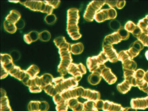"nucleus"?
Segmentation results:
<instances>
[{"label":"nucleus","mask_w":148,"mask_h":111,"mask_svg":"<svg viewBox=\"0 0 148 111\" xmlns=\"http://www.w3.org/2000/svg\"><path fill=\"white\" fill-rule=\"evenodd\" d=\"M11 54L14 60H16L19 58L20 54L19 52L17 51H13L11 52Z\"/></svg>","instance_id":"11"},{"label":"nucleus","mask_w":148,"mask_h":111,"mask_svg":"<svg viewBox=\"0 0 148 111\" xmlns=\"http://www.w3.org/2000/svg\"><path fill=\"white\" fill-rule=\"evenodd\" d=\"M124 71H135L136 68V64L132 59H127L122 61Z\"/></svg>","instance_id":"4"},{"label":"nucleus","mask_w":148,"mask_h":111,"mask_svg":"<svg viewBox=\"0 0 148 111\" xmlns=\"http://www.w3.org/2000/svg\"><path fill=\"white\" fill-rule=\"evenodd\" d=\"M45 19L47 23L51 24H53L56 21V18L54 15L51 14L47 16Z\"/></svg>","instance_id":"9"},{"label":"nucleus","mask_w":148,"mask_h":111,"mask_svg":"<svg viewBox=\"0 0 148 111\" xmlns=\"http://www.w3.org/2000/svg\"><path fill=\"white\" fill-rule=\"evenodd\" d=\"M126 111H137L136 109L132 108H126Z\"/></svg>","instance_id":"13"},{"label":"nucleus","mask_w":148,"mask_h":111,"mask_svg":"<svg viewBox=\"0 0 148 111\" xmlns=\"http://www.w3.org/2000/svg\"><path fill=\"white\" fill-rule=\"evenodd\" d=\"M130 104L132 108L145 109L148 108V96L144 98L132 99L131 101Z\"/></svg>","instance_id":"3"},{"label":"nucleus","mask_w":148,"mask_h":111,"mask_svg":"<svg viewBox=\"0 0 148 111\" xmlns=\"http://www.w3.org/2000/svg\"><path fill=\"white\" fill-rule=\"evenodd\" d=\"M111 28L114 30H119L121 28L120 23L116 20L112 21L110 22Z\"/></svg>","instance_id":"8"},{"label":"nucleus","mask_w":148,"mask_h":111,"mask_svg":"<svg viewBox=\"0 0 148 111\" xmlns=\"http://www.w3.org/2000/svg\"><path fill=\"white\" fill-rule=\"evenodd\" d=\"M40 37L41 40L47 41L50 40L51 35L49 32L47 31H45L41 32Z\"/></svg>","instance_id":"7"},{"label":"nucleus","mask_w":148,"mask_h":111,"mask_svg":"<svg viewBox=\"0 0 148 111\" xmlns=\"http://www.w3.org/2000/svg\"><path fill=\"white\" fill-rule=\"evenodd\" d=\"M145 57L148 60V50L146 52L145 54Z\"/></svg>","instance_id":"14"},{"label":"nucleus","mask_w":148,"mask_h":111,"mask_svg":"<svg viewBox=\"0 0 148 111\" xmlns=\"http://www.w3.org/2000/svg\"><path fill=\"white\" fill-rule=\"evenodd\" d=\"M25 25L24 21L22 19L19 20L16 23V27L18 29H21L23 28Z\"/></svg>","instance_id":"12"},{"label":"nucleus","mask_w":148,"mask_h":111,"mask_svg":"<svg viewBox=\"0 0 148 111\" xmlns=\"http://www.w3.org/2000/svg\"><path fill=\"white\" fill-rule=\"evenodd\" d=\"M131 33L143 45L148 47V34L143 32L138 26L134 28Z\"/></svg>","instance_id":"2"},{"label":"nucleus","mask_w":148,"mask_h":111,"mask_svg":"<svg viewBox=\"0 0 148 111\" xmlns=\"http://www.w3.org/2000/svg\"><path fill=\"white\" fill-rule=\"evenodd\" d=\"M144 47V45L139 40L136 41L130 46V48L124 52L126 57L131 59H132L139 54L140 51Z\"/></svg>","instance_id":"1"},{"label":"nucleus","mask_w":148,"mask_h":111,"mask_svg":"<svg viewBox=\"0 0 148 111\" xmlns=\"http://www.w3.org/2000/svg\"><path fill=\"white\" fill-rule=\"evenodd\" d=\"M137 25L142 30L144 29L146 26H148V15L143 19L138 21Z\"/></svg>","instance_id":"6"},{"label":"nucleus","mask_w":148,"mask_h":111,"mask_svg":"<svg viewBox=\"0 0 148 111\" xmlns=\"http://www.w3.org/2000/svg\"><path fill=\"white\" fill-rule=\"evenodd\" d=\"M118 86L119 91L123 94H125L130 90L132 86L128 81L125 79Z\"/></svg>","instance_id":"5"},{"label":"nucleus","mask_w":148,"mask_h":111,"mask_svg":"<svg viewBox=\"0 0 148 111\" xmlns=\"http://www.w3.org/2000/svg\"><path fill=\"white\" fill-rule=\"evenodd\" d=\"M29 34L30 38L32 39V41H35L38 40L39 35L37 32L34 31H32L29 33Z\"/></svg>","instance_id":"10"}]
</instances>
